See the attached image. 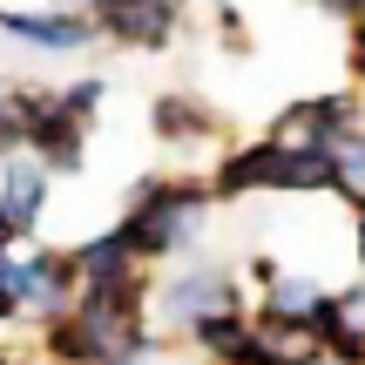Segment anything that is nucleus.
Returning a JSON list of instances; mask_svg holds the SVG:
<instances>
[{
	"mask_svg": "<svg viewBox=\"0 0 365 365\" xmlns=\"http://www.w3.org/2000/svg\"><path fill=\"white\" fill-rule=\"evenodd\" d=\"M196 210H203V190H156L129 217V244L135 250H170V244H182L190 223H196Z\"/></svg>",
	"mask_w": 365,
	"mask_h": 365,
	"instance_id": "1",
	"label": "nucleus"
},
{
	"mask_svg": "<svg viewBox=\"0 0 365 365\" xmlns=\"http://www.w3.org/2000/svg\"><path fill=\"white\" fill-rule=\"evenodd\" d=\"M102 21H108V34H122V41H163L176 27V0H108L102 7Z\"/></svg>",
	"mask_w": 365,
	"mask_h": 365,
	"instance_id": "2",
	"label": "nucleus"
},
{
	"mask_svg": "<svg viewBox=\"0 0 365 365\" xmlns=\"http://www.w3.org/2000/svg\"><path fill=\"white\" fill-rule=\"evenodd\" d=\"M68 277H75V264H68V257L21 264V304H61L68 298Z\"/></svg>",
	"mask_w": 365,
	"mask_h": 365,
	"instance_id": "3",
	"label": "nucleus"
},
{
	"mask_svg": "<svg viewBox=\"0 0 365 365\" xmlns=\"http://www.w3.org/2000/svg\"><path fill=\"white\" fill-rule=\"evenodd\" d=\"M0 21H7L14 34H27V41H48V48H81V41H88V27L61 21V14H0Z\"/></svg>",
	"mask_w": 365,
	"mask_h": 365,
	"instance_id": "4",
	"label": "nucleus"
},
{
	"mask_svg": "<svg viewBox=\"0 0 365 365\" xmlns=\"http://www.w3.org/2000/svg\"><path fill=\"white\" fill-rule=\"evenodd\" d=\"M41 182H48V170H41V163H14V170H7V217H14V230H27V223H34Z\"/></svg>",
	"mask_w": 365,
	"mask_h": 365,
	"instance_id": "5",
	"label": "nucleus"
},
{
	"mask_svg": "<svg viewBox=\"0 0 365 365\" xmlns=\"http://www.w3.org/2000/svg\"><path fill=\"white\" fill-rule=\"evenodd\" d=\"M223 304H230V284L223 277H190V284L170 291V318H210Z\"/></svg>",
	"mask_w": 365,
	"mask_h": 365,
	"instance_id": "6",
	"label": "nucleus"
},
{
	"mask_svg": "<svg viewBox=\"0 0 365 365\" xmlns=\"http://www.w3.org/2000/svg\"><path fill=\"white\" fill-rule=\"evenodd\" d=\"M331 163H339V182H352V190H365V135L345 129L339 149H331Z\"/></svg>",
	"mask_w": 365,
	"mask_h": 365,
	"instance_id": "7",
	"label": "nucleus"
},
{
	"mask_svg": "<svg viewBox=\"0 0 365 365\" xmlns=\"http://www.w3.org/2000/svg\"><path fill=\"white\" fill-rule=\"evenodd\" d=\"M318 304H325L318 284H277L271 291V312H318Z\"/></svg>",
	"mask_w": 365,
	"mask_h": 365,
	"instance_id": "8",
	"label": "nucleus"
},
{
	"mask_svg": "<svg viewBox=\"0 0 365 365\" xmlns=\"http://www.w3.org/2000/svg\"><path fill=\"white\" fill-rule=\"evenodd\" d=\"M156 122H163L170 135H190V129H196V108H182V102H163V115H156Z\"/></svg>",
	"mask_w": 365,
	"mask_h": 365,
	"instance_id": "9",
	"label": "nucleus"
},
{
	"mask_svg": "<svg viewBox=\"0 0 365 365\" xmlns=\"http://www.w3.org/2000/svg\"><path fill=\"white\" fill-rule=\"evenodd\" d=\"M7 230H14V217H7V203H0V244H7Z\"/></svg>",
	"mask_w": 365,
	"mask_h": 365,
	"instance_id": "10",
	"label": "nucleus"
},
{
	"mask_svg": "<svg viewBox=\"0 0 365 365\" xmlns=\"http://www.w3.org/2000/svg\"><path fill=\"white\" fill-rule=\"evenodd\" d=\"M325 7H339V14H352V7H359V0H325Z\"/></svg>",
	"mask_w": 365,
	"mask_h": 365,
	"instance_id": "11",
	"label": "nucleus"
},
{
	"mask_svg": "<svg viewBox=\"0 0 365 365\" xmlns=\"http://www.w3.org/2000/svg\"><path fill=\"white\" fill-rule=\"evenodd\" d=\"M359 68H365V41H359Z\"/></svg>",
	"mask_w": 365,
	"mask_h": 365,
	"instance_id": "12",
	"label": "nucleus"
},
{
	"mask_svg": "<svg viewBox=\"0 0 365 365\" xmlns=\"http://www.w3.org/2000/svg\"><path fill=\"white\" fill-rule=\"evenodd\" d=\"M359 250H365V230H359Z\"/></svg>",
	"mask_w": 365,
	"mask_h": 365,
	"instance_id": "13",
	"label": "nucleus"
}]
</instances>
